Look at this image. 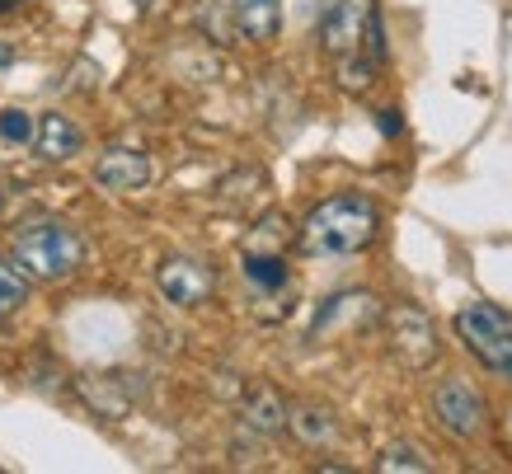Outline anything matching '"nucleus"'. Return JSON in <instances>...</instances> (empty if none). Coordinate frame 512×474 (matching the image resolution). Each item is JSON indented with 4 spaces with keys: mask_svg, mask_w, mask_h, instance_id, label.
Returning <instances> with one entry per match:
<instances>
[{
    "mask_svg": "<svg viewBox=\"0 0 512 474\" xmlns=\"http://www.w3.org/2000/svg\"><path fill=\"white\" fill-rule=\"evenodd\" d=\"M245 277L259 291H278L287 287V263L282 254H245Z\"/></svg>",
    "mask_w": 512,
    "mask_h": 474,
    "instance_id": "f3484780",
    "label": "nucleus"
},
{
    "mask_svg": "<svg viewBox=\"0 0 512 474\" xmlns=\"http://www.w3.org/2000/svg\"><path fill=\"white\" fill-rule=\"evenodd\" d=\"M381 310H376V296H367V291H339V296H329L325 306H320V315H315V338L329 334L339 320H357V324H372Z\"/></svg>",
    "mask_w": 512,
    "mask_h": 474,
    "instance_id": "ddd939ff",
    "label": "nucleus"
},
{
    "mask_svg": "<svg viewBox=\"0 0 512 474\" xmlns=\"http://www.w3.org/2000/svg\"><path fill=\"white\" fill-rule=\"evenodd\" d=\"M0 141H10V146H29L33 141V118L24 108H0Z\"/></svg>",
    "mask_w": 512,
    "mask_h": 474,
    "instance_id": "aec40b11",
    "label": "nucleus"
},
{
    "mask_svg": "<svg viewBox=\"0 0 512 474\" xmlns=\"http://www.w3.org/2000/svg\"><path fill=\"white\" fill-rule=\"evenodd\" d=\"M10 263L29 282H66L85 263V240L62 221H29L10 240Z\"/></svg>",
    "mask_w": 512,
    "mask_h": 474,
    "instance_id": "f03ea898",
    "label": "nucleus"
},
{
    "mask_svg": "<svg viewBox=\"0 0 512 474\" xmlns=\"http://www.w3.org/2000/svg\"><path fill=\"white\" fill-rule=\"evenodd\" d=\"M287 245H292V226H287V216L282 212L259 216L254 230L245 235V254H282Z\"/></svg>",
    "mask_w": 512,
    "mask_h": 474,
    "instance_id": "2eb2a0df",
    "label": "nucleus"
},
{
    "mask_svg": "<svg viewBox=\"0 0 512 474\" xmlns=\"http://www.w3.org/2000/svg\"><path fill=\"white\" fill-rule=\"evenodd\" d=\"M76 395L94 409V418H109V423L127 418L132 399H137L127 376H76Z\"/></svg>",
    "mask_w": 512,
    "mask_h": 474,
    "instance_id": "9b49d317",
    "label": "nucleus"
},
{
    "mask_svg": "<svg viewBox=\"0 0 512 474\" xmlns=\"http://www.w3.org/2000/svg\"><path fill=\"white\" fill-rule=\"evenodd\" d=\"M287 399L273 390V385H249L245 399H240V418H245L249 432H259V437H282L287 432Z\"/></svg>",
    "mask_w": 512,
    "mask_h": 474,
    "instance_id": "9d476101",
    "label": "nucleus"
},
{
    "mask_svg": "<svg viewBox=\"0 0 512 474\" xmlns=\"http://www.w3.org/2000/svg\"><path fill=\"white\" fill-rule=\"evenodd\" d=\"M376 127H381V137H400L404 132L400 108H381V113H376Z\"/></svg>",
    "mask_w": 512,
    "mask_h": 474,
    "instance_id": "412c9836",
    "label": "nucleus"
},
{
    "mask_svg": "<svg viewBox=\"0 0 512 474\" xmlns=\"http://www.w3.org/2000/svg\"><path fill=\"white\" fill-rule=\"evenodd\" d=\"M386 338H390V352L400 357L409 371H428L437 362V352H442V343H437V324L423 315L419 306H390L386 315Z\"/></svg>",
    "mask_w": 512,
    "mask_h": 474,
    "instance_id": "39448f33",
    "label": "nucleus"
},
{
    "mask_svg": "<svg viewBox=\"0 0 512 474\" xmlns=\"http://www.w3.org/2000/svg\"><path fill=\"white\" fill-rule=\"evenodd\" d=\"M376 0H334L325 15H320V47L329 57H348L362 47V33H367V19H372Z\"/></svg>",
    "mask_w": 512,
    "mask_h": 474,
    "instance_id": "0eeeda50",
    "label": "nucleus"
},
{
    "mask_svg": "<svg viewBox=\"0 0 512 474\" xmlns=\"http://www.w3.org/2000/svg\"><path fill=\"white\" fill-rule=\"evenodd\" d=\"M433 465L423 460V451L414 442H395L376 456V474H428Z\"/></svg>",
    "mask_w": 512,
    "mask_h": 474,
    "instance_id": "dca6fc26",
    "label": "nucleus"
},
{
    "mask_svg": "<svg viewBox=\"0 0 512 474\" xmlns=\"http://www.w3.org/2000/svg\"><path fill=\"white\" fill-rule=\"evenodd\" d=\"M433 413H437V423H442L451 437H461V442L489 432V399H484V390L480 385H470L466 376H447V381H437Z\"/></svg>",
    "mask_w": 512,
    "mask_h": 474,
    "instance_id": "20e7f679",
    "label": "nucleus"
},
{
    "mask_svg": "<svg viewBox=\"0 0 512 474\" xmlns=\"http://www.w3.org/2000/svg\"><path fill=\"white\" fill-rule=\"evenodd\" d=\"M80 146H85V132H80L66 113H43V118H33V151H38V160L62 165V160L80 155Z\"/></svg>",
    "mask_w": 512,
    "mask_h": 474,
    "instance_id": "1a4fd4ad",
    "label": "nucleus"
},
{
    "mask_svg": "<svg viewBox=\"0 0 512 474\" xmlns=\"http://www.w3.org/2000/svg\"><path fill=\"white\" fill-rule=\"evenodd\" d=\"M372 80H376V62H372V57H362V52H348V57H339V85L348 94L372 90Z\"/></svg>",
    "mask_w": 512,
    "mask_h": 474,
    "instance_id": "a211bd4d",
    "label": "nucleus"
},
{
    "mask_svg": "<svg viewBox=\"0 0 512 474\" xmlns=\"http://www.w3.org/2000/svg\"><path fill=\"white\" fill-rule=\"evenodd\" d=\"M19 5H24V0H0V15H5V10H19Z\"/></svg>",
    "mask_w": 512,
    "mask_h": 474,
    "instance_id": "5701e85b",
    "label": "nucleus"
},
{
    "mask_svg": "<svg viewBox=\"0 0 512 474\" xmlns=\"http://www.w3.org/2000/svg\"><path fill=\"white\" fill-rule=\"evenodd\" d=\"M287 432H292L301 446H329L339 437V423H334V413L320 409V404H301V409H287Z\"/></svg>",
    "mask_w": 512,
    "mask_h": 474,
    "instance_id": "4468645a",
    "label": "nucleus"
},
{
    "mask_svg": "<svg viewBox=\"0 0 512 474\" xmlns=\"http://www.w3.org/2000/svg\"><path fill=\"white\" fill-rule=\"evenodd\" d=\"M376 235H381V207L362 193H334L306 212L301 230H296V245L311 259H343V254L372 249Z\"/></svg>",
    "mask_w": 512,
    "mask_h": 474,
    "instance_id": "f257e3e1",
    "label": "nucleus"
},
{
    "mask_svg": "<svg viewBox=\"0 0 512 474\" xmlns=\"http://www.w3.org/2000/svg\"><path fill=\"white\" fill-rule=\"evenodd\" d=\"M24 301H29V277L19 273L15 263L0 259V315H15Z\"/></svg>",
    "mask_w": 512,
    "mask_h": 474,
    "instance_id": "6ab92c4d",
    "label": "nucleus"
},
{
    "mask_svg": "<svg viewBox=\"0 0 512 474\" xmlns=\"http://www.w3.org/2000/svg\"><path fill=\"white\" fill-rule=\"evenodd\" d=\"M156 287H160V296H165L170 306L193 310V306H202V301L217 291V273H212V263L188 259V254H174V259H165L156 268Z\"/></svg>",
    "mask_w": 512,
    "mask_h": 474,
    "instance_id": "423d86ee",
    "label": "nucleus"
},
{
    "mask_svg": "<svg viewBox=\"0 0 512 474\" xmlns=\"http://www.w3.org/2000/svg\"><path fill=\"white\" fill-rule=\"evenodd\" d=\"M94 184L109 188V193H137L151 184V155L137 146H109L94 160Z\"/></svg>",
    "mask_w": 512,
    "mask_h": 474,
    "instance_id": "6e6552de",
    "label": "nucleus"
},
{
    "mask_svg": "<svg viewBox=\"0 0 512 474\" xmlns=\"http://www.w3.org/2000/svg\"><path fill=\"white\" fill-rule=\"evenodd\" d=\"M15 62V52H10V43H0V66H10Z\"/></svg>",
    "mask_w": 512,
    "mask_h": 474,
    "instance_id": "4be33fe9",
    "label": "nucleus"
},
{
    "mask_svg": "<svg viewBox=\"0 0 512 474\" xmlns=\"http://www.w3.org/2000/svg\"><path fill=\"white\" fill-rule=\"evenodd\" d=\"M456 338L466 343L484 367L512 381V315L508 310L489 306V301H470V306L456 310Z\"/></svg>",
    "mask_w": 512,
    "mask_h": 474,
    "instance_id": "7ed1b4c3",
    "label": "nucleus"
},
{
    "mask_svg": "<svg viewBox=\"0 0 512 474\" xmlns=\"http://www.w3.org/2000/svg\"><path fill=\"white\" fill-rule=\"evenodd\" d=\"M231 19L245 43H273L282 33V0H231Z\"/></svg>",
    "mask_w": 512,
    "mask_h": 474,
    "instance_id": "f8f14e48",
    "label": "nucleus"
}]
</instances>
